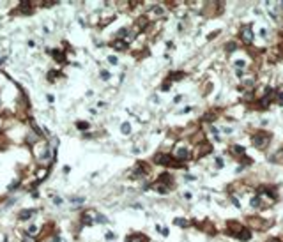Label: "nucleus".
Here are the masks:
<instances>
[{
    "label": "nucleus",
    "instance_id": "nucleus-1",
    "mask_svg": "<svg viewBox=\"0 0 283 242\" xmlns=\"http://www.w3.org/2000/svg\"><path fill=\"white\" fill-rule=\"evenodd\" d=\"M269 142H271V134L265 133V131H259V133H255L253 136H251V143H253V147L260 148V150L267 147Z\"/></svg>",
    "mask_w": 283,
    "mask_h": 242
},
{
    "label": "nucleus",
    "instance_id": "nucleus-8",
    "mask_svg": "<svg viewBox=\"0 0 283 242\" xmlns=\"http://www.w3.org/2000/svg\"><path fill=\"white\" fill-rule=\"evenodd\" d=\"M126 242H147V237L143 233H131V235L126 239Z\"/></svg>",
    "mask_w": 283,
    "mask_h": 242
},
{
    "label": "nucleus",
    "instance_id": "nucleus-13",
    "mask_svg": "<svg viewBox=\"0 0 283 242\" xmlns=\"http://www.w3.org/2000/svg\"><path fill=\"white\" fill-rule=\"evenodd\" d=\"M112 46H113V48H115V49H124L127 44H126V41H120V39H117V41H113V44H112Z\"/></svg>",
    "mask_w": 283,
    "mask_h": 242
},
{
    "label": "nucleus",
    "instance_id": "nucleus-16",
    "mask_svg": "<svg viewBox=\"0 0 283 242\" xmlns=\"http://www.w3.org/2000/svg\"><path fill=\"white\" fill-rule=\"evenodd\" d=\"M182 78H184V73H172L168 81H175V80H182Z\"/></svg>",
    "mask_w": 283,
    "mask_h": 242
},
{
    "label": "nucleus",
    "instance_id": "nucleus-7",
    "mask_svg": "<svg viewBox=\"0 0 283 242\" xmlns=\"http://www.w3.org/2000/svg\"><path fill=\"white\" fill-rule=\"evenodd\" d=\"M35 214H37L35 209H25V210H21V212H20V219H21V221H27V219H30L32 216H35Z\"/></svg>",
    "mask_w": 283,
    "mask_h": 242
},
{
    "label": "nucleus",
    "instance_id": "nucleus-20",
    "mask_svg": "<svg viewBox=\"0 0 283 242\" xmlns=\"http://www.w3.org/2000/svg\"><path fill=\"white\" fill-rule=\"evenodd\" d=\"M37 232H39V230H37V226H30L29 232H27V235H29V237H32V235H35Z\"/></svg>",
    "mask_w": 283,
    "mask_h": 242
},
{
    "label": "nucleus",
    "instance_id": "nucleus-10",
    "mask_svg": "<svg viewBox=\"0 0 283 242\" xmlns=\"http://www.w3.org/2000/svg\"><path fill=\"white\" fill-rule=\"evenodd\" d=\"M94 223V218H90V214H83L82 216V224L83 226H88V224H92Z\"/></svg>",
    "mask_w": 283,
    "mask_h": 242
},
{
    "label": "nucleus",
    "instance_id": "nucleus-19",
    "mask_svg": "<svg viewBox=\"0 0 283 242\" xmlns=\"http://www.w3.org/2000/svg\"><path fill=\"white\" fill-rule=\"evenodd\" d=\"M71 202H73L74 205H78V203L82 205V203L85 202V198H83V196H80V198H76V196H74V198H71Z\"/></svg>",
    "mask_w": 283,
    "mask_h": 242
},
{
    "label": "nucleus",
    "instance_id": "nucleus-34",
    "mask_svg": "<svg viewBox=\"0 0 283 242\" xmlns=\"http://www.w3.org/2000/svg\"><path fill=\"white\" fill-rule=\"evenodd\" d=\"M269 242H281V240H278V239H271Z\"/></svg>",
    "mask_w": 283,
    "mask_h": 242
},
{
    "label": "nucleus",
    "instance_id": "nucleus-28",
    "mask_svg": "<svg viewBox=\"0 0 283 242\" xmlns=\"http://www.w3.org/2000/svg\"><path fill=\"white\" fill-rule=\"evenodd\" d=\"M216 164H218V168H221V166H223V159L218 157V159H216Z\"/></svg>",
    "mask_w": 283,
    "mask_h": 242
},
{
    "label": "nucleus",
    "instance_id": "nucleus-6",
    "mask_svg": "<svg viewBox=\"0 0 283 242\" xmlns=\"http://www.w3.org/2000/svg\"><path fill=\"white\" fill-rule=\"evenodd\" d=\"M190 157V150L186 147H177L175 148V159L181 163V161H186V159Z\"/></svg>",
    "mask_w": 283,
    "mask_h": 242
},
{
    "label": "nucleus",
    "instance_id": "nucleus-15",
    "mask_svg": "<svg viewBox=\"0 0 283 242\" xmlns=\"http://www.w3.org/2000/svg\"><path fill=\"white\" fill-rule=\"evenodd\" d=\"M50 53L53 55L55 59H57V62H66V59H64V55L60 53V51H57V49H53V51H50Z\"/></svg>",
    "mask_w": 283,
    "mask_h": 242
},
{
    "label": "nucleus",
    "instance_id": "nucleus-27",
    "mask_svg": "<svg viewBox=\"0 0 283 242\" xmlns=\"http://www.w3.org/2000/svg\"><path fill=\"white\" fill-rule=\"evenodd\" d=\"M23 242H34V239L29 237V235H23Z\"/></svg>",
    "mask_w": 283,
    "mask_h": 242
},
{
    "label": "nucleus",
    "instance_id": "nucleus-23",
    "mask_svg": "<svg viewBox=\"0 0 283 242\" xmlns=\"http://www.w3.org/2000/svg\"><path fill=\"white\" fill-rule=\"evenodd\" d=\"M101 78L103 80H110V73H108V71H101Z\"/></svg>",
    "mask_w": 283,
    "mask_h": 242
},
{
    "label": "nucleus",
    "instance_id": "nucleus-21",
    "mask_svg": "<svg viewBox=\"0 0 283 242\" xmlns=\"http://www.w3.org/2000/svg\"><path fill=\"white\" fill-rule=\"evenodd\" d=\"M76 127L78 129H88L90 126H88V122H76Z\"/></svg>",
    "mask_w": 283,
    "mask_h": 242
},
{
    "label": "nucleus",
    "instance_id": "nucleus-4",
    "mask_svg": "<svg viewBox=\"0 0 283 242\" xmlns=\"http://www.w3.org/2000/svg\"><path fill=\"white\" fill-rule=\"evenodd\" d=\"M211 152H212V145L207 143V142H204V143H200L198 147H196L195 156L196 157H204V156H207V154H211Z\"/></svg>",
    "mask_w": 283,
    "mask_h": 242
},
{
    "label": "nucleus",
    "instance_id": "nucleus-33",
    "mask_svg": "<svg viewBox=\"0 0 283 242\" xmlns=\"http://www.w3.org/2000/svg\"><path fill=\"white\" fill-rule=\"evenodd\" d=\"M113 237H115V235H113L112 232H106V239H113Z\"/></svg>",
    "mask_w": 283,
    "mask_h": 242
},
{
    "label": "nucleus",
    "instance_id": "nucleus-29",
    "mask_svg": "<svg viewBox=\"0 0 283 242\" xmlns=\"http://www.w3.org/2000/svg\"><path fill=\"white\" fill-rule=\"evenodd\" d=\"M244 64H246L244 60H237V62H235V65H237V67H244Z\"/></svg>",
    "mask_w": 283,
    "mask_h": 242
},
{
    "label": "nucleus",
    "instance_id": "nucleus-26",
    "mask_svg": "<svg viewBox=\"0 0 283 242\" xmlns=\"http://www.w3.org/2000/svg\"><path fill=\"white\" fill-rule=\"evenodd\" d=\"M161 90H170V81H166V83H163V87H161Z\"/></svg>",
    "mask_w": 283,
    "mask_h": 242
},
{
    "label": "nucleus",
    "instance_id": "nucleus-32",
    "mask_svg": "<svg viewBox=\"0 0 283 242\" xmlns=\"http://www.w3.org/2000/svg\"><path fill=\"white\" fill-rule=\"evenodd\" d=\"M159 232H161L163 235H165V237H166V235H168V230H166V228H159Z\"/></svg>",
    "mask_w": 283,
    "mask_h": 242
},
{
    "label": "nucleus",
    "instance_id": "nucleus-30",
    "mask_svg": "<svg viewBox=\"0 0 283 242\" xmlns=\"http://www.w3.org/2000/svg\"><path fill=\"white\" fill-rule=\"evenodd\" d=\"M108 60H110V64H113V65L117 64V59H115V57H110V59H108Z\"/></svg>",
    "mask_w": 283,
    "mask_h": 242
},
{
    "label": "nucleus",
    "instance_id": "nucleus-17",
    "mask_svg": "<svg viewBox=\"0 0 283 242\" xmlns=\"http://www.w3.org/2000/svg\"><path fill=\"white\" fill-rule=\"evenodd\" d=\"M273 159L276 161V163H281V164H283V148H281V150H278V152L274 154V157H273Z\"/></svg>",
    "mask_w": 283,
    "mask_h": 242
},
{
    "label": "nucleus",
    "instance_id": "nucleus-31",
    "mask_svg": "<svg viewBox=\"0 0 283 242\" xmlns=\"http://www.w3.org/2000/svg\"><path fill=\"white\" fill-rule=\"evenodd\" d=\"M53 202H55V205H60V203H62V200H60L59 196H55V200H53Z\"/></svg>",
    "mask_w": 283,
    "mask_h": 242
},
{
    "label": "nucleus",
    "instance_id": "nucleus-12",
    "mask_svg": "<svg viewBox=\"0 0 283 242\" xmlns=\"http://www.w3.org/2000/svg\"><path fill=\"white\" fill-rule=\"evenodd\" d=\"M260 202H262V198L257 194V196L251 200V207H253V209H262V203H260Z\"/></svg>",
    "mask_w": 283,
    "mask_h": 242
},
{
    "label": "nucleus",
    "instance_id": "nucleus-18",
    "mask_svg": "<svg viewBox=\"0 0 283 242\" xmlns=\"http://www.w3.org/2000/svg\"><path fill=\"white\" fill-rule=\"evenodd\" d=\"M225 49H227V53H232V51L237 49V44L235 43H228V44H225Z\"/></svg>",
    "mask_w": 283,
    "mask_h": 242
},
{
    "label": "nucleus",
    "instance_id": "nucleus-2",
    "mask_svg": "<svg viewBox=\"0 0 283 242\" xmlns=\"http://www.w3.org/2000/svg\"><path fill=\"white\" fill-rule=\"evenodd\" d=\"M241 41H243L244 44H251V41H253V32H251V27L249 25H244V27H241Z\"/></svg>",
    "mask_w": 283,
    "mask_h": 242
},
{
    "label": "nucleus",
    "instance_id": "nucleus-11",
    "mask_svg": "<svg viewBox=\"0 0 283 242\" xmlns=\"http://www.w3.org/2000/svg\"><path fill=\"white\" fill-rule=\"evenodd\" d=\"M230 152L235 154V156H241V154H244V148L241 147V145H232V147H230Z\"/></svg>",
    "mask_w": 283,
    "mask_h": 242
},
{
    "label": "nucleus",
    "instance_id": "nucleus-35",
    "mask_svg": "<svg viewBox=\"0 0 283 242\" xmlns=\"http://www.w3.org/2000/svg\"><path fill=\"white\" fill-rule=\"evenodd\" d=\"M280 9H281V11H283V2H280Z\"/></svg>",
    "mask_w": 283,
    "mask_h": 242
},
{
    "label": "nucleus",
    "instance_id": "nucleus-14",
    "mask_svg": "<svg viewBox=\"0 0 283 242\" xmlns=\"http://www.w3.org/2000/svg\"><path fill=\"white\" fill-rule=\"evenodd\" d=\"M120 131H122V134H129V133H131V124H129V122H124V124L120 126Z\"/></svg>",
    "mask_w": 283,
    "mask_h": 242
},
{
    "label": "nucleus",
    "instance_id": "nucleus-9",
    "mask_svg": "<svg viewBox=\"0 0 283 242\" xmlns=\"http://www.w3.org/2000/svg\"><path fill=\"white\" fill-rule=\"evenodd\" d=\"M237 239H239V240H249V239H251V232H249V230H246V228H244L243 232L239 233V235H237Z\"/></svg>",
    "mask_w": 283,
    "mask_h": 242
},
{
    "label": "nucleus",
    "instance_id": "nucleus-22",
    "mask_svg": "<svg viewBox=\"0 0 283 242\" xmlns=\"http://www.w3.org/2000/svg\"><path fill=\"white\" fill-rule=\"evenodd\" d=\"M175 224H179V226H188L190 223L186 221V219H175Z\"/></svg>",
    "mask_w": 283,
    "mask_h": 242
},
{
    "label": "nucleus",
    "instance_id": "nucleus-25",
    "mask_svg": "<svg viewBox=\"0 0 283 242\" xmlns=\"http://www.w3.org/2000/svg\"><path fill=\"white\" fill-rule=\"evenodd\" d=\"M96 221L98 223H106V218H103L101 214H99V216H96Z\"/></svg>",
    "mask_w": 283,
    "mask_h": 242
},
{
    "label": "nucleus",
    "instance_id": "nucleus-5",
    "mask_svg": "<svg viewBox=\"0 0 283 242\" xmlns=\"http://www.w3.org/2000/svg\"><path fill=\"white\" fill-rule=\"evenodd\" d=\"M227 226H228L230 233H232L234 237H237V235H239V233L244 230L243 224H241V223H237V221H228V223H227Z\"/></svg>",
    "mask_w": 283,
    "mask_h": 242
},
{
    "label": "nucleus",
    "instance_id": "nucleus-24",
    "mask_svg": "<svg viewBox=\"0 0 283 242\" xmlns=\"http://www.w3.org/2000/svg\"><path fill=\"white\" fill-rule=\"evenodd\" d=\"M126 35H127V30H126V28H120V30H119V37H126Z\"/></svg>",
    "mask_w": 283,
    "mask_h": 242
},
{
    "label": "nucleus",
    "instance_id": "nucleus-3",
    "mask_svg": "<svg viewBox=\"0 0 283 242\" xmlns=\"http://www.w3.org/2000/svg\"><path fill=\"white\" fill-rule=\"evenodd\" d=\"M267 224H269L267 221H264V219H260V218H249V226L253 228V230L264 232V230L267 228Z\"/></svg>",
    "mask_w": 283,
    "mask_h": 242
}]
</instances>
